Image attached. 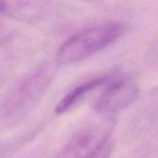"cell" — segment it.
I'll use <instances>...</instances> for the list:
<instances>
[{
  "instance_id": "6da1fadb",
  "label": "cell",
  "mask_w": 158,
  "mask_h": 158,
  "mask_svg": "<svg viewBox=\"0 0 158 158\" xmlns=\"http://www.w3.org/2000/svg\"><path fill=\"white\" fill-rule=\"evenodd\" d=\"M121 22L105 23L83 30L64 42L56 53L57 64L68 66L83 61L116 43L126 31Z\"/></svg>"
},
{
  "instance_id": "7a4b0ae2",
  "label": "cell",
  "mask_w": 158,
  "mask_h": 158,
  "mask_svg": "<svg viewBox=\"0 0 158 158\" xmlns=\"http://www.w3.org/2000/svg\"><path fill=\"white\" fill-rule=\"evenodd\" d=\"M50 74L48 69H41L22 80L10 93L3 106L4 118L14 122L34 108L51 82Z\"/></svg>"
},
{
  "instance_id": "3957f363",
  "label": "cell",
  "mask_w": 158,
  "mask_h": 158,
  "mask_svg": "<svg viewBox=\"0 0 158 158\" xmlns=\"http://www.w3.org/2000/svg\"><path fill=\"white\" fill-rule=\"evenodd\" d=\"M139 87L129 77L113 76L95 102L94 109L105 116L115 115L129 107L138 97Z\"/></svg>"
},
{
  "instance_id": "277c9868",
  "label": "cell",
  "mask_w": 158,
  "mask_h": 158,
  "mask_svg": "<svg viewBox=\"0 0 158 158\" xmlns=\"http://www.w3.org/2000/svg\"><path fill=\"white\" fill-rule=\"evenodd\" d=\"M108 138L105 126L85 127L68 141L56 158H89Z\"/></svg>"
},
{
  "instance_id": "5b68a950",
  "label": "cell",
  "mask_w": 158,
  "mask_h": 158,
  "mask_svg": "<svg viewBox=\"0 0 158 158\" xmlns=\"http://www.w3.org/2000/svg\"><path fill=\"white\" fill-rule=\"evenodd\" d=\"M113 76L114 75H103L100 77L91 79L77 85L69 92H68L63 96V98L58 102V104L56 106L55 112L57 115L66 113L78 103H80L83 98H85L86 95L89 94L91 92L94 91L95 89L101 86H105Z\"/></svg>"
},
{
  "instance_id": "8992f818",
  "label": "cell",
  "mask_w": 158,
  "mask_h": 158,
  "mask_svg": "<svg viewBox=\"0 0 158 158\" xmlns=\"http://www.w3.org/2000/svg\"><path fill=\"white\" fill-rule=\"evenodd\" d=\"M112 142L110 138H108L97 150L94 154H93L89 158H110L112 154Z\"/></svg>"
},
{
  "instance_id": "52a82bcc",
  "label": "cell",
  "mask_w": 158,
  "mask_h": 158,
  "mask_svg": "<svg viewBox=\"0 0 158 158\" xmlns=\"http://www.w3.org/2000/svg\"><path fill=\"white\" fill-rule=\"evenodd\" d=\"M6 9V4L5 0H0V14L4 13Z\"/></svg>"
}]
</instances>
